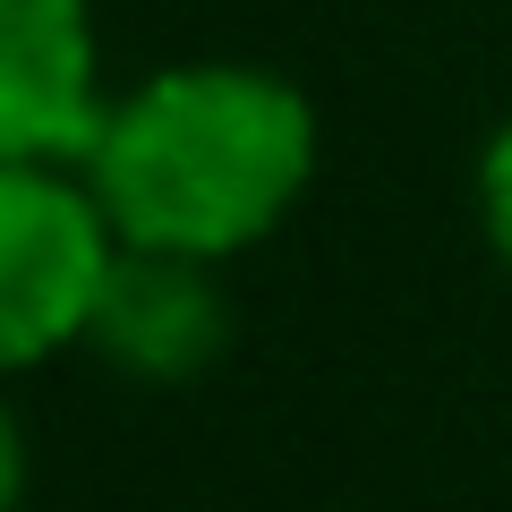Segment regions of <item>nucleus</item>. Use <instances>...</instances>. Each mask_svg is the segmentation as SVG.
Instances as JSON below:
<instances>
[{
    "instance_id": "obj_3",
    "label": "nucleus",
    "mask_w": 512,
    "mask_h": 512,
    "mask_svg": "<svg viewBox=\"0 0 512 512\" xmlns=\"http://www.w3.org/2000/svg\"><path fill=\"white\" fill-rule=\"evenodd\" d=\"M103 52L86 0H0V163H77L103 137Z\"/></svg>"
},
{
    "instance_id": "obj_1",
    "label": "nucleus",
    "mask_w": 512,
    "mask_h": 512,
    "mask_svg": "<svg viewBox=\"0 0 512 512\" xmlns=\"http://www.w3.org/2000/svg\"><path fill=\"white\" fill-rule=\"evenodd\" d=\"M316 171V111L291 77L248 60H188L103 111L86 188L120 248L239 256L299 205Z\"/></svg>"
},
{
    "instance_id": "obj_2",
    "label": "nucleus",
    "mask_w": 512,
    "mask_h": 512,
    "mask_svg": "<svg viewBox=\"0 0 512 512\" xmlns=\"http://www.w3.org/2000/svg\"><path fill=\"white\" fill-rule=\"evenodd\" d=\"M120 231L77 163H0V376L86 342Z\"/></svg>"
},
{
    "instance_id": "obj_6",
    "label": "nucleus",
    "mask_w": 512,
    "mask_h": 512,
    "mask_svg": "<svg viewBox=\"0 0 512 512\" xmlns=\"http://www.w3.org/2000/svg\"><path fill=\"white\" fill-rule=\"evenodd\" d=\"M18 504H26V427L0 402V512H18Z\"/></svg>"
},
{
    "instance_id": "obj_4",
    "label": "nucleus",
    "mask_w": 512,
    "mask_h": 512,
    "mask_svg": "<svg viewBox=\"0 0 512 512\" xmlns=\"http://www.w3.org/2000/svg\"><path fill=\"white\" fill-rule=\"evenodd\" d=\"M231 342V308H222L214 274L197 256H163V248H120L103 291L86 316V350L103 367L137 384H188L222 359Z\"/></svg>"
},
{
    "instance_id": "obj_5",
    "label": "nucleus",
    "mask_w": 512,
    "mask_h": 512,
    "mask_svg": "<svg viewBox=\"0 0 512 512\" xmlns=\"http://www.w3.org/2000/svg\"><path fill=\"white\" fill-rule=\"evenodd\" d=\"M478 231H487L495 265L512 274V120L478 146Z\"/></svg>"
}]
</instances>
